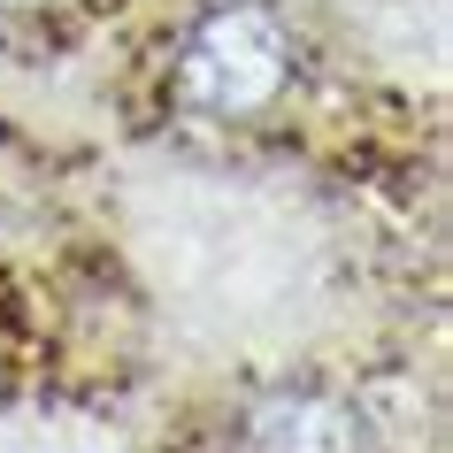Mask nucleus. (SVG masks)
<instances>
[{"instance_id":"nucleus-1","label":"nucleus","mask_w":453,"mask_h":453,"mask_svg":"<svg viewBox=\"0 0 453 453\" xmlns=\"http://www.w3.org/2000/svg\"><path fill=\"white\" fill-rule=\"evenodd\" d=\"M308 39L285 0H185L162 39L169 116L215 139H262L300 108Z\"/></svg>"},{"instance_id":"nucleus-2","label":"nucleus","mask_w":453,"mask_h":453,"mask_svg":"<svg viewBox=\"0 0 453 453\" xmlns=\"http://www.w3.org/2000/svg\"><path fill=\"white\" fill-rule=\"evenodd\" d=\"M208 453H384V430L331 377H262L231 392Z\"/></svg>"},{"instance_id":"nucleus-3","label":"nucleus","mask_w":453,"mask_h":453,"mask_svg":"<svg viewBox=\"0 0 453 453\" xmlns=\"http://www.w3.org/2000/svg\"><path fill=\"white\" fill-rule=\"evenodd\" d=\"M77 0H0V31H39L54 16H70Z\"/></svg>"}]
</instances>
